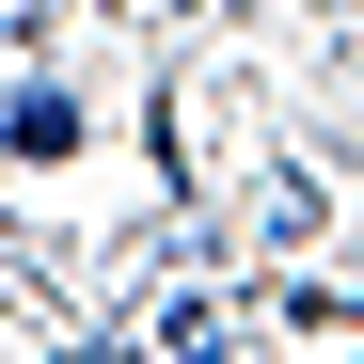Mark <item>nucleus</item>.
I'll use <instances>...</instances> for the list:
<instances>
[{"mask_svg": "<svg viewBox=\"0 0 364 364\" xmlns=\"http://www.w3.org/2000/svg\"><path fill=\"white\" fill-rule=\"evenodd\" d=\"M0 32H16V0H0Z\"/></svg>", "mask_w": 364, "mask_h": 364, "instance_id": "f257e3e1", "label": "nucleus"}]
</instances>
